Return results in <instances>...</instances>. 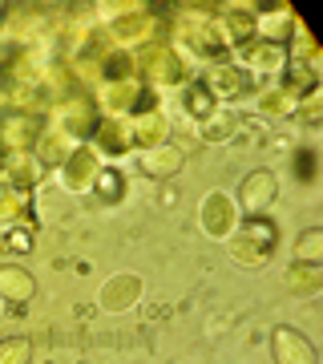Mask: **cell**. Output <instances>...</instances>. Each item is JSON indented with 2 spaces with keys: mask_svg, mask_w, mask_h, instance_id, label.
Segmentation results:
<instances>
[{
  "mask_svg": "<svg viewBox=\"0 0 323 364\" xmlns=\"http://www.w3.org/2000/svg\"><path fill=\"white\" fill-rule=\"evenodd\" d=\"M178 162H182V154L174 150V146H166L162 154H150V158H146V166L154 170V174H174V166H178Z\"/></svg>",
  "mask_w": 323,
  "mask_h": 364,
  "instance_id": "8992f818",
  "label": "cell"
},
{
  "mask_svg": "<svg viewBox=\"0 0 323 364\" xmlns=\"http://www.w3.org/2000/svg\"><path fill=\"white\" fill-rule=\"evenodd\" d=\"M291 85H295V90H311V85H315V73L303 69V65H295L291 73H287V90H291Z\"/></svg>",
  "mask_w": 323,
  "mask_h": 364,
  "instance_id": "7c38bea8",
  "label": "cell"
},
{
  "mask_svg": "<svg viewBox=\"0 0 323 364\" xmlns=\"http://www.w3.org/2000/svg\"><path fill=\"white\" fill-rule=\"evenodd\" d=\"M315 174V154H299V178H311Z\"/></svg>",
  "mask_w": 323,
  "mask_h": 364,
  "instance_id": "e0dca14e",
  "label": "cell"
},
{
  "mask_svg": "<svg viewBox=\"0 0 323 364\" xmlns=\"http://www.w3.org/2000/svg\"><path fill=\"white\" fill-rule=\"evenodd\" d=\"M210 85H214L219 93H231V97H234V93L246 90V77L239 73V69H219V77L210 81Z\"/></svg>",
  "mask_w": 323,
  "mask_h": 364,
  "instance_id": "5b68a950",
  "label": "cell"
},
{
  "mask_svg": "<svg viewBox=\"0 0 323 364\" xmlns=\"http://www.w3.org/2000/svg\"><path fill=\"white\" fill-rule=\"evenodd\" d=\"M271 198H275V178L271 174H251V178L243 182V203L251 210H263Z\"/></svg>",
  "mask_w": 323,
  "mask_h": 364,
  "instance_id": "7a4b0ae2",
  "label": "cell"
},
{
  "mask_svg": "<svg viewBox=\"0 0 323 364\" xmlns=\"http://www.w3.org/2000/svg\"><path fill=\"white\" fill-rule=\"evenodd\" d=\"M0 284L13 291V299H25L28 296V279L21 272H4V275H0Z\"/></svg>",
  "mask_w": 323,
  "mask_h": 364,
  "instance_id": "8fae6325",
  "label": "cell"
},
{
  "mask_svg": "<svg viewBox=\"0 0 323 364\" xmlns=\"http://www.w3.org/2000/svg\"><path fill=\"white\" fill-rule=\"evenodd\" d=\"M246 235H251V243H258V251H263V255H267V251L275 247V227L271 223H251V227H246Z\"/></svg>",
  "mask_w": 323,
  "mask_h": 364,
  "instance_id": "9c48e42d",
  "label": "cell"
},
{
  "mask_svg": "<svg viewBox=\"0 0 323 364\" xmlns=\"http://www.w3.org/2000/svg\"><path fill=\"white\" fill-rule=\"evenodd\" d=\"M222 203H226V198H219V195H214V198H210V207H207V227H210V231H231V210H226V215H222Z\"/></svg>",
  "mask_w": 323,
  "mask_h": 364,
  "instance_id": "ba28073f",
  "label": "cell"
},
{
  "mask_svg": "<svg viewBox=\"0 0 323 364\" xmlns=\"http://www.w3.org/2000/svg\"><path fill=\"white\" fill-rule=\"evenodd\" d=\"M299 255L307 263H315V255H319V231H307V239L299 243Z\"/></svg>",
  "mask_w": 323,
  "mask_h": 364,
  "instance_id": "4fadbf2b",
  "label": "cell"
},
{
  "mask_svg": "<svg viewBox=\"0 0 323 364\" xmlns=\"http://www.w3.org/2000/svg\"><path fill=\"white\" fill-rule=\"evenodd\" d=\"M97 198H105V203L121 198V174L117 170H97Z\"/></svg>",
  "mask_w": 323,
  "mask_h": 364,
  "instance_id": "277c9868",
  "label": "cell"
},
{
  "mask_svg": "<svg viewBox=\"0 0 323 364\" xmlns=\"http://www.w3.org/2000/svg\"><path fill=\"white\" fill-rule=\"evenodd\" d=\"M150 69H154V77H162V81H174L178 77V61L170 57V53H150Z\"/></svg>",
  "mask_w": 323,
  "mask_h": 364,
  "instance_id": "52a82bcc",
  "label": "cell"
},
{
  "mask_svg": "<svg viewBox=\"0 0 323 364\" xmlns=\"http://www.w3.org/2000/svg\"><path fill=\"white\" fill-rule=\"evenodd\" d=\"M25 356H28L25 344H9V348H4V356H0V364H25Z\"/></svg>",
  "mask_w": 323,
  "mask_h": 364,
  "instance_id": "5bb4252c",
  "label": "cell"
},
{
  "mask_svg": "<svg viewBox=\"0 0 323 364\" xmlns=\"http://www.w3.org/2000/svg\"><path fill=\"white\" fill-rule=\"evenodd\" d=\"M9 247H16V251H25V247H33V239H25V231H13V239H4Z\"/></svg>",
  "mask_w": 323,
  "mask_h": 364,
  "instance_id": "ac0fdd59",
  "label": "cell"
},
{
  "mask_svg": "<svg viewBox=\"0 0 323 364\" xmlns=\"http://www.w3.org/2000/svg\"><path fill=\"white\" fill-rule=\"evenodd\" d=\"M105 69H109V77H126V73H129V57H114Z\"/></svg>",
  "mask_w": 323,
  "mask_h": 364,
  "instance_id": "2e32d148",
  "label": "cell"
},
{
  "mask_svg": "<svg viewBox=\"0 0 323 364\" xmlns=\"http://www.w3.org/2000/svg\"><path fill=\"white\" fill-rule=\"evenodd\" d=\"M275 356H279V364H315V348L291 328L275 332Z\"/></svg>",
  "mask_w": 323,
  "mask_h": 364,
  "instance_id": "6da1fadb",
  "label": "cell"
},
{
  "mask_svg": "<svg viewBox=\"0 0 323 364\" xmlns=\"http://www.w3.org/2000/svg\"><path fill=\"white\" fill-rule=\"evenodd\" d=\"M33 134H37V117H33V114L4 117V138H9L13 146H28V142H33Z\"/></svg>",
  "mask_w": 323,
  "mask_h": 364,
  "instance_id": "3957f363",
  "label": "cell"
},
{
  "mask_svg": "<svg viewBox=\"0 0 323 364\" xmlns=\"http://www.w3.org/2000/svg\"><path fill=\"white\" fill-rule=\"evenodd\" d=\"M186 109H190V114H198V117L210 114V90H207V85H194V90L186 93Z\"/></svg>",
  "mask_w": 323,
  "mask_h": 364,
  "instance_id": "30bf717a",
  "label": "cell"
},
{
  "mask_svg": "<svg viewBox=\"0 0 323 364\" xmlns=\"http://www.w3.org/2000/svg\"><path fill=\"white\" fill-rule=\"evenodd\" d=\"M162 130H166V126L154 117V122H146V126H142V138H146V142H158V138H162Z\"/></svg>",
  "mask_w": 323,
  "mask_h": 364,
  "instance_id": "9a60e30c",
  "label": "cell"
}]
</instances>
